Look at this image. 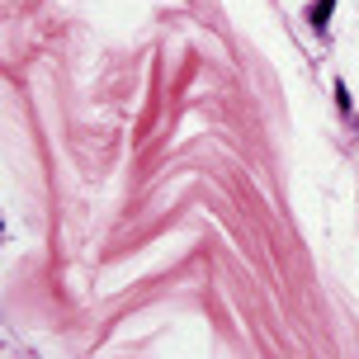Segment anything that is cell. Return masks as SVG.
<instances>
[{
  "label": "cell",
  "instance_id": "cell-1",
  "mask_svg": "<svg viewBox=\"0 0 359 359\" xmlns=\"http://www.w3.org/2000/svg\"><path fill=\"white\" fill-rule=\"evenodd\" d=\"M331 10H335V0H317V5H312V24L322 28L326 19H331Z\"/></svg>",
  "mask_w": 359,
  "mask_h": 359
}]
</instances>
